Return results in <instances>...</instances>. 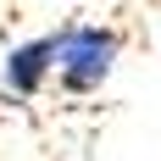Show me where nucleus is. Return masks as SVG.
<instances>
[{"label": "nucleus", "mask_w": 161, "mask_h": 161, "mask_svg": "<svg viewBox=\"0 0 161 161\" xmlns=\"http://www.w3.org/2000/svg\"><path fill=\"white\" fill-rule=\"evenodd\" d=\"M122 33L111 22H72L56 33V89L61 95H95L117 72Z\"/></svg>", "instance_id": "obj_1"}, {"label": "nucleus", "mask_w": 161, "mask_h": 161, "mask_svg": "<svg viewBox=\"0 0 161 161\" xmlns=\"http://www.w3.org/2000/svg\"><path fill=\"white\" fill-rule=\"evenodd\" d=\"M56 78V33L50 39H28V45H17L6 56V72H0V89L17 100H33L45 83Z\"/></svg>", "instance_id": "obj_2"}]
</instances>
